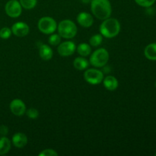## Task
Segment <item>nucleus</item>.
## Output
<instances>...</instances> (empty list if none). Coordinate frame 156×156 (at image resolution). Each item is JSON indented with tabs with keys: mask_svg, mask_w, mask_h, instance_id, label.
Returning <instances> with one entry per match:
<instances>
[{
	"mask_svg": "<svg viewBox=\"0 0 156 156\" xmlns=\"http://www.w3.org/2000/svg\"><path fill=\"white\" fill-rule=\"evenodd\" d=\"M91 9L93 15L100 20L110 18L112 13V7L109 0H91Z\"/></svg>",
	"mask_w": 156,
	"mask_h": 156,
	"instance_id": "obj_1",
	"label": "nucleus"
},
{
	"mask_svg": "<svg viewBox=\"0 0 156 156\" xmlns=\"http://www.w3.org/2000/svg\"><path fill=\"white\" fill-rule=\"evenodd\" d=\"M120 31V24L116 18H107L100 25V33L106 38L117 37Z\"/></svg>",
	"mask_w": 156,
	"mask_h": 156,
	"instance_id": "obj_2",
	"label": "nucleus"
},
{
	"mask_svg": "<svg viewBox=\"0 0 156 156\" xmlns=\"http://www.w3.org/2000/svg\"><path fill=\"white\" fill-rule=\"evenodd\" d=\"M58 32L61 37L65 39H72L77 34L78 28L73 21L69 19L62 20L58 25Z\"/></svg>",
	"mask_w": 156,
	"mask_h": 156,
	"instance_id": "obj_3",
	"label": "nucleus"
},
{
	"mask_svg": "<svg viewBox=\"0 0 156 156\" xmlns=\"http://www.w3.org/2000/svg\"><path fill=\"white\" fill-rule=\"evenodd\" d=\"M110 55L108 50L105 48L96 50L90 56V63L96 68L103 67L108 63Z\"/></svg>",
	"mask_w": 156,
	"mask_h": 156,
	"instance_id": "obj_4",
	"label": "nucleus"
},
{
	"mask_svg": "<svg viewBox=\"0 0 156 156\" xmlns=\"http://www.w3.org/2000/svg\"><path fill=\"white\" fill-rule=\"evenodd\" d=\"M38 29L44 34H51L57 28L56 21L51 17L45 16L40 18L37 24Z\"/></svg>",
	"mask_w": 156,
	"mask_h": 156,
	"instance_id": "obj_5",
	"label": "nucleus"
},
{
	"mask_svg": "<svg viewBox=\"0 0 156 156\" xmlns=\"http://www.w3.org/2000/svg\"><path fill=\"white\" fill-rule=\"evenodd\" d=\"M84 79L91 85H99L104 79V74L101 70L88 69L84 73Z\"/></svg>",
	"mask_w": 156,
	"mask_h": 156,
	"instance_id": "obj_6",
	"label": "nucleus"
},
{
	"mask_svg": "<svg viewBox=\"0 0 156 156\" xmlns=\"http://www.w3.org/2000/svg\"><path fill=\"white\" fill-rule=\"evenodd\" d=\"M5 11L11 18H18L21 15L22 7L18 0H10L6 3Z\"/></svg>",
	"mask_w": 156,
	"mask_h": 156,
	"instance_id": "obj_7",
	"label": "nucleus"
},
{
	"mask_svg": "<svg viewBox=\"0 0 156 156\" xmlns=\"http://www.w3.org/2000/svg\"><path fill=\"white\" fill-rule=\"evenodd\" d=\"M76 50V46L73 41H65L59 44L57 52L61 56H69Z\"/></svg>",
	"mask_w": 156,
	"mask_h": 156,
	"instance_id": "obj_8",
	"label": "nucleus"
},
{
	"mask_svg": "<svg viewBox=\"0 0 156 156\" xmlns=\"http://www.w3.org/2000/svg\"><path fill=\"white\" fill-rule=\"evenodd\" d=\"M10 110L14 115L21 117L25 114L26 105L21 99H14L10 103Z\"/></svg>",
	"mask_w": 156,
	"mask_h": 156,
	"instance_id": "obj_9",
	"label": "nucleus"
},
{
	"mask_svg": "<svg viewBox=\"0 0 156 156\" xmlns=\"http://www.w3.org/2000/svg\"><path fill=\"white\" fill-rule=\"evenodd\" d=\"M12 32L14 35L19 37H23L27 36L30 32V28L29 26L26 23L19 21L14 24L12 27Z\"/></svg>",
	"mask_w": 156,
	"mask_h": 156,
	"instance_id": "obj_10",
	"label": "nucleus"
},
{
	"mask_svg": "<svg viewBox=\"0 0 156 156\" xmlns=\"http://www.w3.org/2000/svg\"><path fill=\"white\" fill-rule=\"evenodd\" d=\"M76 20L83 27H90L94 23V18L88 12H80L78 15Z\"/></svg>",
	"mask_w": 156,
	"mask_h": 156,
	"instance_id": "obj_11",
	"label": "nucleus"
},
{
	"mask_svg": "<svg viewBox=\"0 0 156 156\" xmlns=\"http://www.w3.org/2000/svg\"><path fill=\"white\" fill-rule=\"evenodd\" d=\"M27 136L22 133H17L12 136V144L17 148H23L27 144Z\"/></svg>",
	"mask_w": 156,
	"mask_h": 156,
	"instance_id": "obj_12",
	"label": "nucleus"
},
{
	"mask_svg": "<svg viewBox=\"0 0 156 156\" xmlns=\"http://www.w3.org/2000/svg\"><path fill=\"white\" fill-rule=\"evenodd\" d=\"M103 84L105 88L108 91H115L118 88V81L114 76H108L103 79Z\"/></svg>",
	"mask_w": 156,
	"mask_h": 156,
	"instance_id": "obj_13",
	"label": "nucleus"
},
{
	"mask_svg": "<svg viewBox=\"0 0 156 156\" xmlns=\"http://www.w3.org/2000/svg\"><path fill=\"white\" fill-rule=\"evenodd\" d=\"M39 56L44 60H50L53 56V50L47 44H41L39 47Z\"/></svg>",
	"mask_w": 156,
	"mask_h": 156,
	"instance_id": "obj_14",
	"label": "nucleus"
},
{
	"mask_svg": "<svg viewBox=\"0 0 156 156\" xmlns=\"http://www.w3.org/2000/svg\"><path fill=\"white\" fill-rule=\"evenodd\" d=\"M144 55L149 60L156 61V43H152L146 46Z\"/></svg>",
	"mask_w": 156,
	"mask_h": 156,
	"instance_id": "obj_15",
	"label": "nucleus"
},
{
	"mask_svg": "<svg viewBox=\"0 0 156 156\" xmlns=\"http://www.w3.org/2000/svg\"><path fill=\"white\" fill-rule=\"evenodd\" d=\"M11 149V141L5 136H0V155H5Z\"/></svg>",
	"mask_w": 156,
	"mask_h": 156,
	"instance_id": "obj_16",
	"label": "nucleus"
},
{
	"mask_svg": "<svg viewBox=\"0 0 156 156\" xmlns=\"http://www.w3.org/2000/svg\"><path fill=\"white\" fill-rule=\"evenodd\" d=\"M73 66L77 70H82L86 69L89 66V62L86 59L82 56V57H77L75 59L74 62H73Z\"/></svg>",
	"mask_w": 156,
	"mask_h": 156,
	"instance_id": "obj_17",
	"label": "nucleus"
},
{
	"mask_svg": "<svg viewBox=\"0 0 156 156\" xmlns=\"http://www.w3.org/2000/svg\"><path fill=\"white\" fill-rule=\"evenodd\" d=\"M76 50H77L78 53L83 57L89 56L91 53V47H90L89 44H86V43H82V44H79Z\"/></svg>",
	"mask_w": 156,
	"mask_h": 156,
	"instance_id": "obj_18",
	"label": "nucleus"
},
{
	"mask_svg": "<svg viewBox=\"0 0 156 156\" xmlns=\"http://www.w3.org/2000/svg\"><path fill=\"white\" fill-rule=\"evenodd\" d=\"M102 41H103V36L101 34H94L89 39V43L91 47H98L101 44Z\"/></svg>",
	"mask_w": 156,
	"mask_h": 156,
	"instance_id": "obj_19",
	"label": "nucleus"
},
{
	"mask_svg": "<svg viewBox=\"0 0 156 156\" xmlns=\"http://www.w3.org/2000/svg\"><path fill=\"white\" fill-rule=\"evenodd\" d=\"M19 2L21 7L27 10H30L36 6L37 0H20Z\"/></svg>",
	"mask_w": 156,
	"mask_h": 156,
	"instance_id": "obj_20",
	"label": "nucleus"
},
{
	"mask_svg": "<svg viewBox=\"0 0 156 156\" xmlns=\"http://www.w3.org/2000/svg\"><path fill=\"white\" fill-rule=\"evenodd\" d=\"M49 44L52 46H58L61 42V37L59 34H52L49 37Z\"/></svg>",
	"mask_w": 156,
	"mask_h": 156,
	"instance_id": "obj_21",
	"label": "nucleus"
},
{
	"mask_svg": "<svg viewBox=\"0 0 156 156\" xmlns=\"http://www.w3.org/2000/svg\"><path fill=\"white\" fill-rule=\"evenodd\" d=\"M137 5L144 8H149L153 5L155 0H134Z\"/></svg>",
	"mask_w": 156,
	"mask_h": 156,
	"instance_id": "obj_22",
	"label": "nucleus"
},
{
	"mask_svg": "<svg viewBox=\"0 0 156 156\" xmlns=\"http://www.w3.org/2000/svg\"><path fill=\"white\" fill-rule=\"evenodd\" d=\"M12 30L9 27H5L0 30V37L2 39H8L11 37L12 34Z\"/></svg>",
	"mask_w": 156,
	"mask_h": 156,
	"instance_id": "obj_23",
	"label": "nucleus"
},
{
	"mask_svg": "<svg viewBox=\"0 0 156 156\" xmlns=\"http://www.w3.org/2000/svg\"><path fill=\"white\" fill-rule=\"evenodd\" d=\"M25 113L29 118L33 119V120L37 119L38 117V116H39V112H38L37 110L35 109V108H29L27 111H26Z\"/></svg>",
	"mask_w": 156,
	"mask_h": 156,
	"instance_id": "obj_24",
	"label": "nucleus"
},
{
	"mask_svg": "<svg viewBox=\"0 0 156 156\" xmlns=\"http://www.w3.org/2000/svg\"><path fill=\"white\" fill-rule=\"evenodd\" d=\"M58 153L52 149H47L40 152L39 156H57Z\"/></svg>",
	"mask_w": 156,
	"mask_h": 156,
	"instance_id": "obj_25",
	"label": "nucleus"
},
{
	"mask_svg": "<svg viewBox=\"0 0 156 156\" xmlns=\"http://www.w3.org/2000/svg\"><path fill=\"white\" fill-rule=\"evenodd\" d=\"M9 132V129L5 125H1L0 126V135L2 136H6Z\"/></svg>",
	"mask_w": 156,
	"mask_h": 156,
	"instance_id": "obj_26",
	"label": "nucleus"
},
{
	"mask_svg": "<svg viewBox=\"0 0 156 156\" xmlns=\"http://www.w3.org/2000/svg\"><path fill=\"white\" fill-rule=\"evenodd\" d=\"M81 1L83 3H85V4H88L89 2H91V0H81Z\"/></svg>",
	"mask_w": 156,
	"mask_h": 156,
	"instance_id": "obj_27",
	"label": "nucleus"
},
{
	"mask_svg": "<svg viewBox=\"0 0 156 156\" xmlns=\"http://www.w3.org/2000/svg\"><path fill=\"white\" fill-rule=\"evenodd\" d=\"M155 88H156V82H155Z\"/></svg>",
	"mask_w": 156,
	"mask_h": 156,
	"instance_id": "obj_28",
	"label": "nucleus"
},
{
	"mask_svg": "<svg viewBox=\"0 0 156 156\" xmlns=\"http://www.w3.org/2000/svg\"><path fill=\"white\" fill-rule=\"evenodd\" d=\"M155 156H156V152H155Z\"/></svg>",
	"mask_w": 156,
	"mask_h": 156,
	"instance_id": "obj_29",
	"label": "nucleus"
}]
</instances>
